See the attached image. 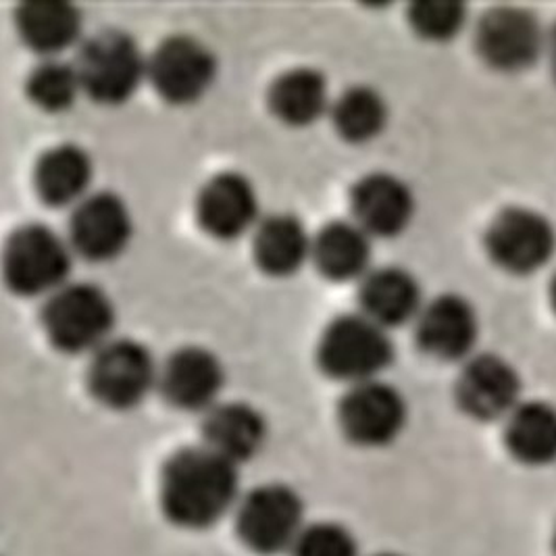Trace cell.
Instances as JSON below:
<instances>
[{"mask_svg": "<svg viewBox=\"0 0 556 556\" xmlns=\"http://www.w3.org/2000/svg\"><path fill=\"white\" fill-rule=\"evenodd\" d=\"M74 247L61 233L42 224L15 229L4 251V279L20 296L51 299L70 283Z\"/></svg>", "mask_w": 556, "mask_h": 556, "instance_id": "4", "label": "cell"}, {"mask_svg": "<svg viewBox=\"0 0 556 556\" xmlns=\"http://www.w3.org/2000/svg\"><path fill=\"white\" fill-rule=\"evenodd\" d=\"M203 433L204 446L240 465L265 446L267 421L247 403H219L206 413Z\"/></svg>", "mask_w": 556, "mask_h": 556, "instance_id": "21", "label": "cell"}, {"mask_svg": "<svg viewBox=\"0 0 556 556\" xmlns=\"http://www.w3.org/2000/svg\"><path fill=\"white\" fill-rule=\"evenodd\" d=\"M548 38L540 20L523 7H494L476 27L481 61L503 74H521L542 56Z\"/></svg>", "mask_w": 556, "mask_h": 556, "instance_id": "9", "label": "cell"}, {"mask_svg": "<svg viewBox=\"0 0 556 556\" xmlns=\"http://www.w3.org/2000/svg\"><path fill=\"white\" fill-rule=\"evenodd\" d=\"M408 24L428 42H451L467 24V7L456 0H419L408 7Z\"/></svg>", "mask_w": 556, "mask_h": 556, "instance_id": "28", "label": "cell"}, {"mask_svg": "<svg viewBox=\"0 0 556 556\" xmlns=\"http://www.w3.org/2000/svg\"><path fill=\"white\" fill-rule=\"evenodd\" d=\"M505 442L513 458L528 467L556 463V406L521 403L506 419Z\"/></svg>", "mask_w": 556, "mask_h": 556, "instance_id": "25", "label": "cell"}, {"mask_svg": "<svg viewBox=\"0 0 556 556\" xmlns=\"http://www.w3.org/2000/svg\"><path fill=\"white\" fill-rule=\"evenodd\" d=\"M292 556H358V546L344 526L324 521L304 528Z\"/></svg>", "mask_w": 556, "mask_h": 556, "instance_id": "29", "label": "cell"}, {"mask_svg": "<svg viewBox=\"0 0 556 556\" xmlns=\"http://www.w3.org/2000/svg\"><path fill=\"white\" fill-rule=\"evenodd\" d=\"M354 224L371 238H396L415 219L417 201L405 179L376 172L356 181L351 194Z\"/></svg>", "mask_w": 556, "mask_h": 556, "instance_id": "17", "label": "cell"}, {"mask_svg": "<svg viewBox=\"0 0 556 556\" xmlns=\"http://www.w3.org/2000/svg\"><path fill=\"white\" fill-rule=\"evenodd\" d=\"M485 253L510 276L538 274L555 256L556 228L533 208L510 206L485 231Z\"/></svg>", "mask_w": 556, "mask_h": 556, "instance_id": "8", "label": "cell"}, {"mask_svg": "<svg viewBox=\"0 0 556 556\" xmlns=\"http://www.w3.org/2000/svg\"><path fill=\"white\" fill-rule=\"evenodd\" d=\"M226 369L219 356L203 346H186L172 354L161 369L159 388L167 403L188 413H208L219 405Z\"/></svg>", "mask_w": 556, "mask_h": 556, "instance_id": "16", "label": "cell"}, {"mask_svg": "<svg viewBox=\"0 0 556 556\" xmlns=\"http://www.w3.org/2000/svg\"><path fill=\"white\" fill-rule=\"evenodd\" d=\"M371 236L354 222H331L313 238V263L329 281H363L371 271Z\"/></svg>", "mask_w": 556, "mask_h": 556, "instance_id": "22", "label": "cell"}, {"mask_svg": "<svg viewBox=\"0 0 556 556\" xmlns=\"http://www.w3.org/2000/svg\"><path fill=\"white\" fill-rule=\"evenodd\" d=\"M313 258V238L294 215H269L254 229V261L271 278H290Z\"/></svg>", "mask_w": 556, "mask_h": 556, "instance_id": "23", "label": "cell"}, {"mask_svg": "<svg viewBox=\"0 0 556 556\" xmlns=\"http://www.w3.org/2000/svg\"><path fill=\"white\" fill-rule=\"evenodd\" d=\"M406 419L405 396L381 380L351 386L338 406L340 430L363 448H381L399 440Z\"/></svg>", "mask_w": 556, "mask_h": 556, "instance_id": "11", "label": "cell"}, {"mask_svg": "<svg viewBox=\"0 0 556 556\" xmlns=\"http://www.w3.org/2000/svg\"><path fill=\"white\" fill-rule=\"evenodd\" d=\"M261 203L254 184L238 172L211 177L199 194L197 217L215 240H238L258 228Z\"/></svg>", "mask_w": 556, "mask_h": 556, "instance_id": "14", "label": "cell"}, {"mask_svg": "<svg viewBox=\"0 0 556 556\" xmlns=\"http://www.w3.org/2000/svg\"><path fill=\"white\" fill-rule=\"evenodd\" d=\"M376 556H399V555H392V553H386V555H376Z\"/></svg>", "mask_w": 556, "mask_h": 556, "instance_id": "32", "label": "cell"}, {"mask_svg": "<svg viewBox=\"0 0 556 556\" xmlns=\"http://www.w3.org/2000/svg\"><path fill=\"white\" fill-rule=\"evenodd\" d=\"M238 465L208 446L184 448L172 456L161 478L165 517L184 530L219 523L238 503Z\"/></svg>", "mask_w": 556, "mask_h": 556, "instance_id": "1", "label": "cell"}, {"mask_svg": "<svg viewBox=\"0 0 556 556\" xmlns=\"http://www.w3.org/2000/svg\"><path fill=\"white\" fill-rule=\"evenodd\" d=\"M15 24L27 49L45 59H59L79 42L84 17L72 2L31 0L17 9Z\"/></svg>", "mask_w": 556, "mask_h": 556, "instance_id": "20", "label": "cell"}, {"mask_svg": "<svg viewBox=\"0 0 556 556\" xmlns=\"http://www.w3.org/2000/svg\"><path fill=\"white\" fill-rule=\"evenodd\" d=\"M27 99L45 113H65L84 94L76 63L45 59L26 81Z\"/></svg>", "mask_w": 556, "mask_h": 556, "instance_id": "27", "label": "cell"}, {"mask_svg": "<svg viewBox=\"0 0 556 556\" xmlns=\"http://www.w3.org/2000/svg\"><path fill=\"white\" fill-rule=\"evenodd\" d=\"M161 369L151 351L136 340H111L92 354L88 388L106 408L131 410L159 386Z\"/></svg>", "mask_w": 556, "mask_h": 556, "instance_id": "6", "label": "cell"}, {"mask_svg": "<svg viewBox=\"0 0 556 556\" xmlns=\"http://www.w3.org/2000/svg\"><path fill=\"white\" fill-rule=\"evenodd\" d=\"M76 65L84 94L109 106L136 97L144 79H149V56L127 31L119 29H104L92 36L81 47Z\"/></svg>", "mask_w": 556, "mask_h": 556, "instance_id": "5", "label": "cell"}, {"mask_svg": "<svg viewBox=\"0 0 556 556\" xmlns=\"http://www.w3.org/2000/svg\"><path fill=\"white\" fill-rule=\"evenodd\" d=\"M358 301L361 313L388 331L417 321L426 306L419 279L403 267L371 269L361 281Z\"/></svg>", "mask_w": 556, "mask_h": 556, "instance_id": "18", "label": "cell"}, {"mask_svg": "<svg viewBox=\"0 0 556 556\" xmlns=\"http://www.w3.org/2000/svg\"><path fill=\"white\" fill-rule=\"evenodd\" d=\"M546 49H548V54H551V65H553V76L556 79V26L553 29V34L548 36V45H546Z\"/></svg>", "mask_w": 556, "mask_h": 556, "instance_id": "30", "label": "cell"}, {"mask_svg": "<svg viewBox=\"0 0 556 556\" xmlns=\"http://www.w3.org/2000/svg\"><path fill=\"white\" fill-rule=\"evenodd\" d=\"M555 553H556V530H555Z\"/></svg>", "mask_w": 556, "mask_h": 556, "instance_id": "33", "label": "cell"}, {"mask_svg": "<svg viewBox=\"0 0 556 556\" xmlns=\"http://www.w3.org/2000/svg\"><path fill=\"white\" fill-rule=\"evenodd\" d=\"M240 540L258 555L292 551L304 528L303 498L283 483L258 485L238 506Z\"/></svg>", "mask_w": 556, "mask_h": 556, "instance_id": "7", "label": "cell"}, {"mask_svg": "<svg viewBox=\"0 0 556 556\" xmlns=\"http://www.w3.org/2000/svg\"><path fill=\"white\" fill-rule=\"evenodd\" d=\"M551 301H553V308H555L556 313V276L553 279V286H551Z\"/></svg>", "mask_w": 556, "mask_h": 556, "instance_id": "31", "label": "cell"}, {"mask_svg": "<svg viewBox=\"0 0 556 556\" xmlns=\"http://www.w3.org/2000/svg\"><path fill=\"white\" fill-rule=\"evenodd\" d=\"M217 77V59L194 36L165 38L149 56V79L156 94L169 104H192L203 99Z\"/></svg>", "mask_w": 556, "mask_h": 556, "instance_id": "10", "label": "cell"}, {"mask_svg": "<svg viewBox=\"0 0 556 556\" xmlns=\"http://www.w3.org/2000/svg\"><path fill=\"white\" fill-rule=\"evenodd\" d=\"M328 77L313 67H294L274 81L269 90L271 113L281 124L308 127L331 111Z\"/></svg>", "mask_w": 556, "mask_h": 556, "instance_id": "24", "label": "cell"}, {"mask_svg": "<svg viewBox=\"0 0 556 556\" xmlns=\"http://www.w3.org/2000/svg\"><path fill=\"white\" fill-rule=\"evenodd\" d=\"M394 354L388 329L363 313L333 319L317 344L319 369L329 380L349 383V388L380 380Z\"/></svg>", "mask_w": 556, "mask_h": 556, "instance_id": "2", "label": "cell"}, {"mask_svg": "<svg viewBox=\"0 0 556 556\" xmlns=\"http://www.w3.org/2000/svg\"><path fill=\"white\" fill-rule=\"evenodd\" d=\"M417 342L435 361H469L480 340V317L465 296L442 294L417 317Z\"/></svg>", "mask_w": 556, "mask_h": 556, "instance_id": "15", "label": "cell"}, {"mask_svg": "<svg viewBox=\"0 0 556 556\" xmlns=\"http://www.w3.org/2000/svg\"><path fill=\"white\" fill-rule=\"evenodd\" d=\"M94 163L86 149L59 144L45 152L34 169V186L40 201L54 208L84 203L92 192Z\"/></svg>", "mask_w": 556, "mask_h": 556, "instance_id": "19", "label": "cell"}, {"mask_svg": "<svg viewBox=\"0 0 556 556\" xmlns=\"http://www.w3.org/2000/svg\"><path fill=\"white\" fill-rule=\"evenodd\" d=\"M117 321L111 296L94 283H67L42 308V328L61 353H99Z\"/></svg>", "mask_w": 556, "mask_h": 556, "instance_id": "3", "label": "cell"}, {"mask_svg": "<svg viewBox=\"0 0 556 556\" xmlns=\"http://www.w3.org/2000/svg\"><path fill=\"white\" fill-rule=\"evenodd\" d=\"M388 102L371 86H353L331 104V122L340 138L351 144H365L388 126Z\"/></svg>", "mask_w": 556, "mask_h": 556, "instance_id": "26", "label": "cell"}, {"mask_svg": "<svg viewBox=\"0 0 556 556\" xmlns=\"http://www.w3.org/2000/svg\"><path fill=\"white\" fill-rule=\"evenodd\" d=\"M521 376L498 354H476L465 361L455 388L460 410L481 424L506 421L521 405Z\"/></svg>", "mask_w": 556, "mask_h": 556, "instance_id": "12", "label": "cell"}, {"mask_svg": "<svg viewBox=\"0 0 556 556\" xmlns=\"http://www.w3.org/2000/svg\"><path fill=\"white\" fill-rule=\"evenodd\" d=\"M134 238V217L115 192H92L77 204L70 226V242L92 263H109L126 253Z\"/></svg>", "mask_w": 556, "mask_h": 556, "instance_id": "13", "label": "cell"}]
</instances>
